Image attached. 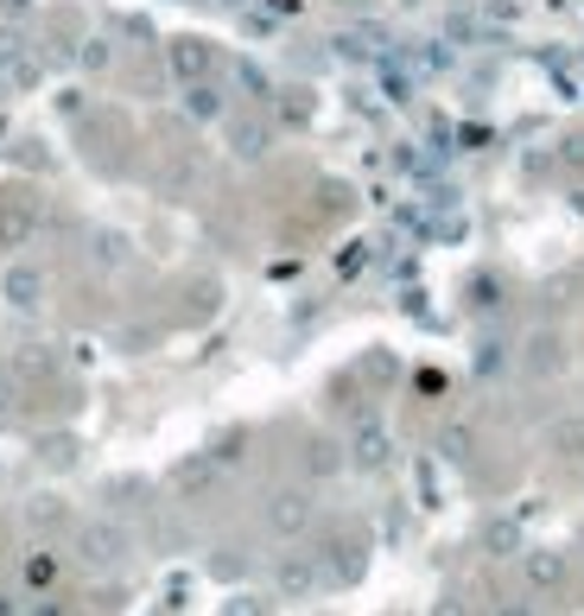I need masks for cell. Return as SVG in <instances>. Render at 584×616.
Wrapping results in <instances>:
<instances>
[{
	"label": "cell",
	"mask_w": 584,
	"mask_h": 616,
	"mask_svg": "<svg viewBox=\"0 0 584 616\" xmlns=\"http://www.w3.org/2000/svg\"><path fill=\"white\" fill-rule=\"evenodd\" d=\"M71 553H76V566H83V572H121V566H127V553H134V541H127V528H121V521H83V528H76V541H71Z\"/></svg>",
	"instance_id": "cell-1"
},
{
	"label": "cell",
	"mask_w": 584,
	"mask_h": 616,
	"mask_svg": "<svg viewBox=\"0 0 584 616\" xmlns=\"http://www.w3.org/2000/svg\"><path fill=\"white\" fill-rule=\"evenodd\" d=\"M521 579H527L534 597L565 591L572 584V553H559V546H521Z\"/></svg>",
	"instance_id": "cell-2"
},
{
	"label": "cell",
	"mask_w": 584,
	"mask_h": 616,
	"mask_svg": "<svg viewBox=\"0 0 584 616\" xmlns=\"http://www.w3.org/2000/svg\"><path fill=\"white\" fill-rule=\"evenodd\" d=\"M260 521H267V534H273V541H299V534L318 521V503H312L305 490H280V496H267Z\"/></svg>",
	"instance_id": "cell-3"
},
{
	"label": "cell",
	"mask_w": 584,
	"mask_h": 616,
	"mask_svg": "<svg viewBox=\"0 0 584 616\" xmlns=\"http://www.w3.org/2000/svg\"><path fill=\"white\" fill-rule=\"evenodd\" d=\"M318 584H325L318 553H280V559H273V591H280V597H312Z\"/></svg>",
	"instance_id": "cell-4"
},
{
	"label": "cell",
	"mask_w": 584,
	"mask_h": 616,
	"mask_svg": "<svg viewBox=\"0 0 584 616\" xmlns=\"http://www.w3.org/2000/svg\"><path fill=\"white\" fill-rule=\"evenodd\" d=\"M318 566H325V584H356L363 579V541H356V534H337V541L325 546V553H318Z\"/></svg>",
	"instance_id": "cell-5"
},
{
	"label": "cell",
	"mask_w": 584,
	"mask_h": 616,
	"mask_svg": "<svg viewBox=\"0 0 584 616\" xmlns=\"http://www.w3.org/2000/svg\"><path fill=\"white\" fill-rule=\"evenodd\" d=\"M217 471H222V458L217 451H197V458H184L179 471H172V496H184V503H197L210 483H217Z\"/></svg>",
	"instance_id": "cell-6"
},
{
	"label": "cell",
	"mask_w": 584,
	"mask_h": 616,
	"mask_svg": "<svg viewBox=\"0 0 584 616\" xmlns=\"http://www.w3.org/2000/svg\"><path fill=\"white\" fill-rule=\"evenodd\" d=\"M20 579H26V591H33V597H51V591L64 584V559H58L51 546H33V553L20 559Z\"/></svg>",
	"instance_id": "cell-7"
},
{
	"label": "cell",
	"mask_w": 584,
	"mask_h": 616,
	"mask_svg": "<svg viewBox=\"0 0 584 616\" xmlns=\"http://www.w3.org/2000/svg\"><path fill=\"white\" fill-rule=\"evenodd\" d=\"M476 546H483L489 559H514V553H521V521H502V515H496V521H483Z\"/></svg>",
	"instance_id": "cell-8"
},
{
	"label": "cell",
	"mask_w": 584,
	"mask_h": 616,
	"mask_svg": "<svg viewBox=\"0 0 584 616\" xmlns=\"http://www.w3.org/2000/svg\"><path fill=\"white\" fill-rule=\"evenodd\" d=\"M26 229H33V204H26L20 191H7V197H0V249H13Z\"/></svg>",
	"instance_id": "cell-9"
},
{
	"label": "cell",
	"mask_w": 584,
	"mask_h": 616,
	"mask_svg": "<svg viewBox=\"0 0 584 616\" xmlns=\"http://www.w3.org/2000/svg\"><path fill=\"white\" fill-rule=\"evenodd\" d=\"M26 521H33V534H58V528H71V503L64 496H33Z\"/></svg>",
	"instance_id": "cell-10"
},
{
	"label": "cell",
	"mask_w": 584,
	"mask_h": 616,
	"mask_svg": "<svg viewBox=\"0 0 584 616\" xmlns=\"http://www.w3.org/2000/svg\"><path fill=\"white\" fill-rule=\"evenodd\" d=\"M350 458H356L363 471H381V464H388V433H381V426H363V433L350 438Z\"/></svg>",
	"instance_id": "cell-11"
},
{
	"label": "cell",
	"mask_w": 584,
	"mask_h": 616,
	"mask_svg": "<svg viewBox=\"0 0 584 616\" xmlns=\"http://www.w3.org/2000/svg\"><path fill=\"white\" fill-rule=\"evenodd\" d=\"M0 292H7L13 305H38V292H45V274H38V267H7Z\"/></svg>",
	"instance_id": "cell-12"
},
{
	"label": "cell",
	"mask_w": 584,
	"mask_h": 616,
	"mask_svg": "<svg viewBox=\"0 0 584 616\" xmlns=\"http://www.w3.org/2000/svg\"><path fill=\"white\" fill-rule=\"evenodd\" d=\"M210 579H242V546H222L210 559Z\"/></svg>",
	"instance_id": "cell-13"
},
{
	"label": "cell",
	"mask_w": 584,
	"mask_h": 616,
	"mask_svg": "<svg viewBox=\"0 0 584 616\" xmlns=\"http://www.w3.org/2000/svg\"><path fill=\"white\" fill-rule=\"evenodd\" d=\"M305 464H312V476H330L343 458H337V445H312V458H305Z\"/></svg>",
	"instance_id": "cell-14"
},
{
	"label": "cell",
	"mask_w": 584,
	"mask_h": 616,
	"mask_svg": "<svg viewBox=\"0 0 584 616\" xmlns=\"http://www.w3.org/2000/svg\"><path fill=\"white\" fill-rule=\"evenodd\" d=\"M438 445H445V458H471V426H451Z\"/></svg>",
	"instance_id": "cell-15"
},
{
	"label": "cell",
	"mask_w": 584,
	"mask_h": 616,
	"mask_svg": "<svg viewBox=\"0 0 584 616\" xmlns=\"http://www.w3.org/2000/svg\"><path fill=\"white\" fill-rule=\"evenodd\" d=\"M426 616H476V611L464 604V597H458V591H451V597H438V604H433Z\"/></svg>",
	"instance_id": "cell-16"
},
{
	"label": "cell",
	"mask_w": 584,
	"mask_h": 616,
	"mask_svg": "<svg viewBox=\"0 0 584 616\" xmlns=\"http://www.w3.org/2000/svg\"><path fill=\"white\" fill-rule=\"evenodd\" d=\"M222 616H267V597H235Z\"/></svg>",
	"instance_id": "cell-17"
},
{
	"label": "cell",
	"mask_w": 584,
	"mask_h": 616,
	"mask_svg": "<svg viewBox=\"0 0 584 616\" xmlns=\"http://www.w3.org/2000/svg\"><path fill=\"white\" fill-rule=\"evenodd\" d=\"M26 616H71V604H51V597H38V604H26Z\"/></svg>",
	"instance_id": "cell-18"
},
{
	"label": "cell",
	"mask_w": 584,
	"mask_h": 616,
	"mask_svg": "<svg viewBox=\"0 0 584 616\" xmlns=\"http://www.w3.org/2000/svg\"><path fill=\"white\" fill-rule=\"evenodd\" d=\"M489 616H534V604H527V597H509V604H496Z\"/></svg>",
	"instance_id": "cell-19"
},
{
	"label": "cell",
	"mask_w": 584,
	"mask_h": 616,
	"mask_svg": "<svg viewBox=\"0 0 584 616\" xmlns=\"http://www.w3.org/2000/svg\"><path fill=\"white\" fill-rule=\"evenodd\" d=\"M0 616H26V604H20L13 591H0Z\"/></svg>",
	"instance_id": "cell-20"
}]
</instances>
